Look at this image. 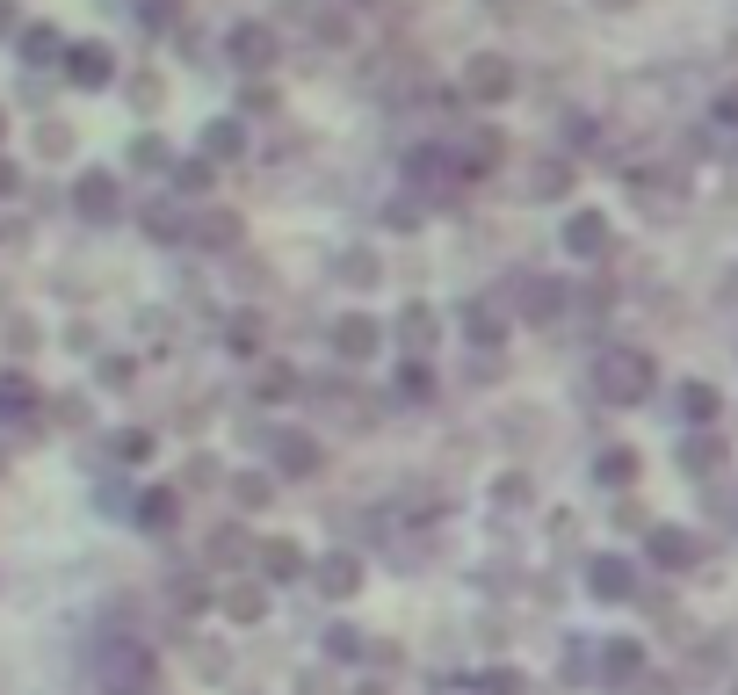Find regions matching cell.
<instances>
[{
  "label": "cell",
  "instance_id": "cell-6",
  "mask_svg": "<svg viewBox=\"0 0 738 695\" xmlns=\"http://www.w3.org/2000/svg\"><path fill=\"white\" fill-rule=\"evenodd\" d=\"M232 51H239V66H268L275 58V37L261 22H246V29H232Z\"/></svg>",
  "mask_w": 738,
  "mask_h": 695
},
{
  "label": "cell",
  "instance_id": "cell-2",
  "mask_svg": "<svg viewBox=\"0 0 738 695\" xmlns=\"http://www.w3.org/2000/svg\"><path fill=\"white\" fill-rule=\"evenodd\" d=\"M464 95L471 102H507L514 95V66H507V58H471V66H464Z\"/></svg>",
  "mask_w": 738,
  "mask_h": 695
},
{
  "label": "cell",
  "instance_id": "cell-4",
  "mask_svg": "<svg viewBox=\"0 0 738 695\" xmlns=\"http://www.w3.org/2000/svg\"><path fill=\"white\" fill-rule=\"evenodd\" d=\"M333 348H341L348 362H362V355H377V319H362V312H348L341 326H333Z\"/></svg>",
  "mask_w": 738,
  "mask_h": 695
},
{
  "label": "cell",
  "instance_id": "cell-20",
  "mask_svg": "<svg viewBox=\"0 0 738 695\" xmlns=\"http://www.w3.org/2000/svg\"><path fill=\"white\" fill-rule=\"evenodd\" d=\"M717 116H724V124H738V95H724V102H717Z\"/></svg>",
  "mask_w": 738,
  "mask_h": 695
},
{
  "label": "cell",
  "instance_id": "cell-15",
  "mask_svg": "<svg viewBox=\"0 0 738 695\" xmlns=\"http://www.w3.org/2000/svg\"><path fill=\"white\" fill-rule=\"evenodd\" d=\"M80 203H87V210H95V218H102V210L116 203V189H109V181H87V189H80Z\"/></svg>",
  "mask_w": 738,
  "mask_h": 695
},
{
  "label": "cell",
  "instance_id": "cell-16",
  "mask_svg": "<svg viewBox=\"0 0 738 695\" xmlns=\"http://www.w3.org/2000/svg\"><path fill=\"white\" fill-rule=\"evenodd\" d=\"M630 471H637L630 449H608V457H601V478H630Z\"/></svg>",
  "mask_w": 738,
  "mask_h": 695
},
{
  "label": "cell",
  "instance_id": "cell-19",
  "mask_svg": "<svg viewBox=\"0 0 738 695\" xmlns=\"http://www.w3.org/2000/svg\"><path fill=\"white\" fill-rule=\"evenodd\" d=\"M637 667V645H608V674H630Z\"/></svg>",
  "mask_w": 738,
  "mask_h": 695
},
{
  "label": "cell",
  "instance_id": "cell-17",
  "mask_svg": "<svg viewBox=\"0 0 738 695\" xmlns=\"http://www.w3.org/2000/svg\"><path fill=\"white\" fill-rule=\"evenodd\" d=\"M558 312V297H550V283H529V319H550Z\"/></svg>",
  "mask_w": 738,
  "mask_h": 695
},
{
  "label": "cell",
  "instance_id": "cell-18",
  "mask_svg": "<svg viewBox=\"0 0 738 695\" xmlns=\"http://www.w3.org/2000/svg\"><path fill=\"white\" fill-rule=\"evenodd\" d=\"M239 145H246L239 124H218V131H210V153H239Z\"/></svg>",
  "mask_w": 738,
  "mask_h": 695
},
{
  "label": "cell",
  "instance_id": "cell-21",
  "mask_svg": "<svg viewBox=\"0 0 738 695\" xmlns=\"http://www.w3.org/2000/svg\"><path fill=\"white\" fill-rule=\"evenodd\" d=\"M608 8H630V0H608Z\"/></svg>",
  "mask_w": 738,
  "mask_h": 695
},
{
  "label": "cell",
  "instance_id": "cell-3",
  "mask_svg": "<svg viewBox=\"0 0 738 695\" xmlns=\"http://www.w3.org/2000/svg\"><path fill=\"white\" fill-rule=\"evenodd\" d=\"M152 688V659L145 652H116L109 659V695H145Z\"/></svg>",
  "mask_w": 738,
  "mask_h": 695
},
{
  "label": "cell",
  "instance_id": "cell-12",
  "mask_svg": "<svg viewBox=\"0 0 738 695\" xmlns=\"http://www.w3.org/2000/svg\"><path fill=\"white\" fill-rule=\"evenodd\" d=\"M268 572H275V580H290V572H304V551H297V543H268Z\"/></svg>",
  "mask_w": 738,
  "mask_h": 695
},
{
  "label": "cell",
  "instance_id": "cell-9",
  "mask_svg": "<svg viewBox=\"0 0 738 695\" xmlns=\"http://www.w3.org/2000/svg\"><path fill=\"white\" fill-rule=\"evenodd\" d=\"M652 558H659V565H666V572H681V565H688V558H695V543H688V536H681V529H659V536H652Z\"/></svg>",
  "mask_w": 738,
  "mask_h": 695
},
{
  "label": "cell",
  "instance_id": "cell-10",
  "mask_svg": "<svg viewBox=\"0 0 738 695\" xmlns=\"http://www.w3.org/2000/svg\"><path fill=\"white\" fill-rule=\"evenodd\" d=\"M319 587H326V594H355V587H362V565H355V558H326V565H319Z\"/></svg>",
  "mask_w": 738,
  "mask_h": 695
},
{
  "label": "cell",
  "instance_id": "cell-7",
  "mask_svg": "<svg viewBox=\"0 0 738 695\" xmlns=\"http://www.w3.org/2000/svg\"><path fill=\"white\" fill-rule=\"evenodd\" d=\"M275 464H283V471H319V442L312 435H283V442H275Z\"/></svg>",
  "mask_w": 738,
  "mask_h": 695
},
{
  "label": "cell",
  "instance_id": "cell-14",
  "mask_svg": "<svg viewBox=\"0 0 738 695\" xmlns=\"http://www.w3.org/2000/svg\"><path fill=\"white\" fill-rule=\"evenodd\" d=\"M174 522V493H152L145 500V529H167Z\"/></svg>",
  "mask_w": 738,
  "mask_h": 695
},
{
  "label": "cell",
  "instance_id": "cell-1",
  "mask_svg": "<svg viewBox=\"0 0 738 695\" xmlns=\"http://www.w3.org/2000/svg\"><path fill=\"white\" fill-rule=\"evenodd\" d=\"M644 391H652V355L608 348V355H601V399H608V406H637Z\"/></svg>",
  "mask_w": 738,
  "mask_h": 695
},
{
  "label": "cell",
  "instance_id": "cell-8",
  "mask_svg": "<svg viewBox=\"0 0 738 695\" xmlns=\"http://www.w3.org/2000/svg\"><path fill=\"white\" fill-rule=\"evenodd\" d=\"M681 420L710 428V420H717V391H710V384H681Z\"/></svg>",
  "mask_w": 738,
  "mask_h": 695
},
{
  "label": "cell",
  "instance_id": "cell-5",
  "mask_svg": "<svg viewBox=\"0 0 738 695\" xmlns=\"http://www.w3.org/2000/svg\"><path fill=\"white\" fill-rule=\"evenodd\" d=\"M565 247H572L579 261H594V254L608 247V218H594V210H579V218L565 225Z\"/></svg>",
  "mask_w": 738,
  "mask_h": 695
},
{
  "label": "cell",
  "instance_id": "cell-11",
  "mask_svg": "<svg viewBox=\"0 0 738 695\" xmlns=\"http://www.w3.org/2000/svg\"><path fill=\"white\" fill-rule=\"evenodd\" d=\"M594 594L623 601V594H630V565H623V558H594Z\"/></svg>",
  "mask_w": 738,
  "mask_h": 695
},
{
  "label": "cell",
  "instance_id": "cell-13",
  "mask_svg": "<svg viewBox=\"0 0 738 695\" xmlns=\"http://www.w3.org/2000/svg\"><path fill=\"white\" fill-rule=\"evenodd\" d=\"M681 464H688V471H717V442H710V435H702V442H681Z\"/></svg>",
  "mask_w": 738,
  "mask_h": 695
}]
</instances>
